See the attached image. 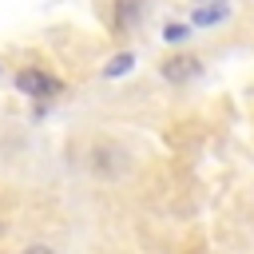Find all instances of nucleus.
<instances>
[{"mask_svg":"<svg viewBox=\"0 0 254 254\" xmlns=\"http://www.w3.org/2000/svg\"><path fill=\"white\" fill-rule=\"evenodd\" d=\"M16 87H20V91H28V95H36V99H44V95H56L64 83H60L56 75H48V71L28 67V71H20V75H16Z\"/></svg>","mask_w":254,"mask_h":254,"instance_id":"obj_1","label":"nucleus"},{"mask_svg":"<svg viewBox=\"0 0 254 254\" xmlns=\"http://www.w3.org/2000/svg\"><path fill=\"white\" fill-rule=\"evenodd\" d=\"M163 79L167 83H190L198 71H202V64L194 60V56H171V60H163Z\"/></svg>","mask_w":254,"mask_h":254,"instance_id":"obj_2","label":"nucleus"},{"mask_svg":"<svg viewBox=\"0 0 254 254\" xmlns=\"http://www.w3.org/2000/svg\"><path fill=\"white\" fill-rule=\"evenodd\" d=\"M143 20V0H115V28H135Z\"/></svg>","mask_w":254,"mask_h":254,"instance_id":"obj_3","label":"nucleus"},{"mask_svg":"<svg viewBox=\"0 0 254 254\" xmlns=\"http://www.w3.org/2000/svg\"><path fill=\"white\" fill-rule=\"evenodd\" d=\"M131 64H135L131 52H123V56H115V60L107 64V75H123V71H131Z\"/></svg>","mask_w":254,"mask_h":254,"instance_id":"obj_4","label":"nucleus"},{"mask_svg":"<svg viewBox=\"0 0 254 254\" xmlns=\"http://www.w3.org/2000/svg\"><path fill=\"white\" fill-rule=\"evenodd\" d=\"M163 36L175 44V40H183V36H187V24H167V32H163Z\"/></svg>","mask_w":254,"mask_h":254,"instance_id":"obj_5","label":"nucleus"},{"mask_svg":"<svg viewBox=\"0 0 254 254\" xmlns=\"http://www.w3.org/2000/svg\"><path fill=\"white\" fill-rule=\"evenodd\" d=\"M24 254H56V250H52V246H28Z\"/></svg>","mask_w":254,"mask_h":254,"instance_id":"obj_6","label":"nucleus"},{"mask_svg":"<svg viewBox=\"0 0 254 254\" xmlns=\"http://www.w3.org/2000/svg\"><path fill=\"white\" fill-rule=\"evenodd\" d=\"M198 4H226V0H198Z\"/></svg>","mask_w":254,"mask_h":254,"instance_id":"obj_7","label":"nucleus"}]
</instances>
